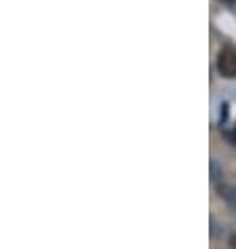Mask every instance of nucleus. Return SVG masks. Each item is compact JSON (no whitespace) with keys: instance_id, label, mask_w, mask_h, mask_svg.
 Returning <instances> with one entry per match:
<instances>
[{"instance_id":"1","label":"nucleus","mask_w":236,"mask_h":249,"mask_svg":"<svg viewBox=\"0 0 236 249\" xmlns=\"http://www.w3.org/2000/svg\"><path fill=\"white\" fill-rule=\"evenodd\" d=\"M217 70L226 78H236V49L223 47L219 57H217Z\"/></svg>"},{"instance_id":"2","label":"nucleus","mask_w":236,"mask_h":249,"mask_svg":"<svg viewBox=\"0 0 236 249\" xmlns=\"http://www.w3.org/2000/svg\"><path fill=\"white\" fill-rule=\"evenodd\" d=\"M219 195H221V198H226V203L236 211V188L234 186H221Z\"/></svg>"},{"instance_id":"3","label":"nucleus","mask_w":236,"mask_h":249,"mask_svg":"<svg viewBox=\"0 0 236 249\" xmlns=\"http://www.w3.org/2000/svg\"><path fill=\"white\" fill-rule=\"evenodd\" d=\"M226 138L232 142V144H236V127L232 129V131H226Z\"/></svg>"},{"instance_id":"4","label":"nucleus","mask_w":236,"mask_h":249,"mask_svg":"<svg viewBox=\"0 0 236 249\" xmlns=\"http://www.w3.org/2000/svg\"><path fill=\"white\" fill-rule=\"evenodd\" d=\"M230 243H232V247H234V249H236V232H234V234H232V239H230Z\"/></svg>"},{"instance_id":"5","label":"nucleus","mask_w":236,"mask_h":249,"mask_svg":"<svg viewBox=\"0 0 236 249\" xmlns=\"http://www.w3.org/2000/svg\"><path fill=\"white\" fill-rule=\"evenodd\" d=\"M223 2H234V0H223Z\"/></svg>"}]
</instances>
